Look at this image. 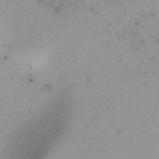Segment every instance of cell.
I'll list each match as a JSON object with an SVG mask.
<instances>
[{"label": "cell", "mask_w": 159, "mask_h": 159, "mask_svg": "<svg viewBox=\"0 0 159 159\" xmlns=\"http://www.w3.org/2000/svg\"><path fill=\"white\" fill-rule=\"evenodd\" d=\"M72 112V101L66 92L55 94L34 117L14 134L9 155L15 158H41L66 132Z\"/></svg>", "instance_id": "6da1fadb"}]
</instances>
